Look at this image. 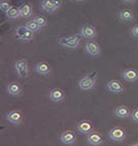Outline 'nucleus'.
Masks as SVG:
<instances>
[{
	"label": "nucleus",
	"instance_id": "nucleus-1",
	"mask_svg": "<svg viewBox=\"0 0 138 146\" xmlns=\"http://www.w3.org/2000/svg\"><path fill=\"white\" fill-rule=\"evenodd\" d=\"M96 79H97V73L92 72L90 74H87L85 77L81 79L78 81V88L83 91H89L91 90L93 86L96 84Z\"/></svg>",
	"mask_w": 138,
	"mask_h": 146
},
{
	"label": "nucleus",
	"instance_id": "nucleus-2",
	"mask_svg": "<svg viewBox=\"0 0 138 146\" xmlns=\"http://www.w3.org/2000/svg\"><path fill=\"white\" fill-rule=\"evenodd\" d=\"M81 41V35H72L69 37L61 38L59 43L62 46L68 47V48H76Z\"/></svg>",
	"mask_w": 138,
	"mask_h": 146
},
{
	"label": "nucleus",
	"instance_id": "nucleus-3",
	"mask_svg": "<svg viewBox=\"0 0 138 146\" xmlns=\"http://www.w3.org/2000/svg\"><path fill=\"white\" fill-rule=\"evenodd\" d=\"M15 69H16L17 74L19 77L21 78H27L29 74V67H28V62L24 59H21L16 62L15 64Z\"/></svg>",
	"mask_w": 138,
	"mask_h": 146
},
{
	"label": "nucleus",
	"instance_id": "nucleus-4",
	"mask_svg": "<svg viewBox=\"0 0 138 146\" xmlns=\"http://www.w3.org/2000/svg\"><path fill=\"white\" fill-rule=\"evenodd\" d=\"M108 137H109L110 140L115 141V142H122V141L125 140L126 133L122 128L115 127V128H112L111 130L109 131Z\"/></svg>",
	"mask_w": 138,
	"mask_h": 146
},
{
	"label": "nucleus",
	"instance_id": "nucleus-5",
	"mask_svg": "<svg viewBox=\"0 0 138 146\" xmlns=\"http://www.w3.org/2000/svg\"><path fill=\"white\" fill-rule=\"evenodd\" d=\"M16 36L18 39L23 41H30L33 39V32L30 31L26 26L19 27L16 31Z\"/></svg>",
	"mask_w": 138,
	"mask_h": 146
},
{
	"label": "nucleus",
	"instance_id": "nucleus-6",
	"mask_svg": "<svg viewBox=\"0 0 138 146\" xmlns=\"http://www.w3.org/2000/svg\"><path fill=\"white\" fill-rule=\"evenodd\" d=\"M81 35L87 39H93L97 35L96 28L91 24H85L81 29Z\"/></svg>",
	"mask_w": 138,
	"mask_h": 146
},
{
	"label": "nucleus",
	"instance_id": "nucleus-7",
	"mask_svg": "<svg viewBox=\"0 0 138 146\" xmlns=\"http://www.w3.org/2000/svg\"><path fill=\"white\" fill-rule=\"evenodd\" d=\"M94 129V125L91 121L89 120H81L78 121L77 125H76V130H77L78 133L81 134H89L91 133Z\"/></svg>",
	"mask_w": 138,
	"mask_h": 146
},
{
	"label": "nucleus",
	"instance_id": "nucleus-8",
	"mask_svg": "<svg viewBox=\"0 0 138 146\" xmlns=\"http://www.w3.org/2000/svg\"><path fill=\"white\" fill-rule=\"evenodd\" d=\"M85 50L87 54L91 56H98L100 55V46L96 41L89 40L85 44Z\"/></svg>",
	"mask_w": 138,
	"mask_h": 146
},
{
	"label": "nucleus",
	"instance_id": "nucleus-9",
	"mask_svg": "<svg viewBox=\"0 0 138 146\" xmlns=\"http://www.w3.org/2000/svg\"><path fill=\"white\" fill-rule=\"evenodd\" d=\"M87 141H88L89 144L97 146L103 143V137H102L101 134L97 133V132H91L87 136Z\"/></svg>",
	"mask_w": 138,
	"mask_h": 146
},
{
	"label": "nucleus",
	"instance_id": "nucleus-10",
	"mask_svg": "<svg viewBox=\"0 0 138 146\" xmlns=\"http://www.w3.org/2000/svg\"><path fill=\"white\" fill-rule=\"evenodd\" d=\"M75 140H76L75 135L71 131H65V132H63L61 134L60 141L61 143L65 144V145H71V144H73L75 142Z\"/></svg>",
	"mask_w": 138,
	"mask_h": 146
},
{
	"label": "nucleus",
	"instance_id": "nucleus-11",
	"mask_svg": "<svg viewBox=\"0 0 138 146\" xmlns=\"http://www.w3.org/2000/svg\"><path fill=\"white\" fill-rule=\"evenodd\" d=\"M6 119L13 125H19V123H21L22 119H23V113L19 110H13L6 115Z\"/></svg>",
	"mask_w": 138,
	"mask_h": 146
},
{
	"label": "nucleus",
	"instance_id": "nucleus-12",
	"mask_svg": "<svg viewBox=\"0 0 138 146\" xmlns=\"http://www.w3.org/2000/svg\"><path fill=\"white\" fill-rule=\"evenodd\" d=\"M107 89L108 91L111 92V93H115V94H119V93H122L124 92V86L121 81L119 80H110L108 81V84H107Z\"/></svg>",
	"mask_w": 138,
	"mask_h": 146
},
{
	"label": "nucleus",
	"instance_id": "nucleus-13",
	"mask_svg": "<svg viewBox=\"0 0 138 146\" xmlns=\"http://www.w3.org/2000/svg\"><path fill=\"white\" fill-rule=\"evenodd\" d=\"M115 116L119 118H127L131 115V110L128 106L125 105H121L115 108Z\"/></svg>",
	"mask_w": 138,
	"mask_h": 146
},
{
	"label": "nucleus",
	"instance_id": "nucleus-14",
	"mask_svg": "<svg viewBox=\"0 0 138 146\" xmlns=\"http://www.w3.org/2000/svg\"><path fill=\"white\" fill-rule=\"evenodd\" d=\"M50 99L54 102H61L65 99V93L61 89H53L50 92Z\"/></svg>",
	"mask_w": 138,
	"mask_h": 146
},
{
	"label": "nucleus",
	"instance_id": "nucleus-15",
	"mask_svg": "<svg viewBox=\"0 0 138 146\" xmlns=\"http://www.w3.org/2000/svg\"><path fill=\"white\" fill-rule=\"evenodd\" d=\"M35 71L40 75H47L51 72V66L49 63L47 62H39L35 66Z\"/></svg>",
	"mask_w": 138,
	"mask_h": 146
},
{
	"label": "nucleus",
	"instance_id": "nucleus-16",
	"mask_svg": "<svg viewBox=\"0 0 138 146\" xmlns=\"http://www.w3.org/2000/svg\"><path fill=\"white\" fill-rule=\"evenodd\" d=\"M123 77L129 82H134L138 79V71L135 69H127L123 72Z\"/></svg>",
	"mask_w": 138,
	"mask_h": 146
},
{
	"label": "nucleus",
	"instance_id": "nucleus-17",
	"mask_svg": "<svg viewBox=\"0 0 138 146\" xmlns=\"http://www.w3.org/2000/svg\"><path fill=\"white\" fill-rule=\"evenodd\" d=\"M6 91H7L8 94L11 95V96H18V95L21 94L22 86L19 82L13 81L11 84H8L7 88H6Z\"/></svg>",
	"mask_w": 138,
	"mask_h": 146
},
{
	"label": "nucleus",
	"instance_id": "nucleus-18",
	"mask_svg": "<svg viewBox=\"0 0 138 146\" xmlns=\"http://www.w3.org/2000/svg\"><path fill=\"white\" fill-rule=\"evenodd\" d=\"M20 11H21L22 18H30L32 16V5L30 3H24L20 6Z\"/></svg>",
	"mask_w": 138,
	"mask_h": 146
},
{
	"label": "nucleus",
	"instance_id": "nucleus-19",
	"mask_svg": "<svg viewBox=\"0 0 138 146\" xmlns=\"http://www.w3.org/2000/svg\"><path fill=\"white\" fill-rule=\"evenodd\" d=\"M119 17H120L121 21H124V22L132 21L133 19H134V15H133L132 11H129V9H124V11H120Z\"/></svg>",
	"mask_w": 138,
	"mask_h": 146
},
{
	"label": "nucleus",
	"instance_id": "nucleus-20",
	"mask_svg": "<svg viewBox=\"0 0 138 146\" xmlns=\"http://www.w3.org/2000/svg\"><path fill=\"white\" fill-rule=\"evenodd\" d=\"M6 17L8 19H18L21 17V11H20V7H17V6H11L8 11L6 13Z\"/></svg>",
	"mask_w": 138,
	"mask_h": 146
},
{
	"label": "nucleus",
	"instance_id": "nucleus-21",
	"mask_svg": "<svg viewBox=\"0 0 138 146\" xmlns=\"http://www.w3.org/2000/svg\"><path fill=\"white\" fill-rule=\"evenodd\" d=\"M54 2H55V0H42L41 8L44 11L52 13L53 6H54Z\"/></svg>",
	"mask_w": 138,
	"mask_h": 146
},
{
	"label": "nucleus",
	"instance_id": "nucleus-22",
	"mask_svg": "<svg viewBox=\"0 0 138 146\" xmlns=\"http://www.w3.org/2000/svg\"><path fill=\"white\" fill-rule=\"evenodd\" d=\"M25 26L27 27V28L30 30V31H32L33 33H35V32H37L40 29V27H39V25L36 23V22L34 21V20H31V21H28L26 23V25Z\"/></svg>",
	"mask_w": 138,
	"mask_h": 146
},
{
	"label": "nucleus",
	"instance_id": "nucleus-23",
	"mask_svg": "<svg viewBox=\"0 0 138 146\" xmlns=\"http://www.w3.org/2000/svg\"><path fill=\"white\" fill-rule=\"evenodd\" d=\"M33 20L35 22H36L37 24H38L40 28L44 27L47 24V17L42 16V15H37V16L35 17V18H33Z\"/></svg>",
	"mask_w": 138,
	"mask_h": 146
},
{
	"label": "nucleus",
	"instance_id": "nucleus-24",
	"mask_svg": "<svg viewBox=\"0 0 138 146\" xmlns=\"http://www.w3.org/2000/svg\"><path fill=\"white\" fill-rule=\"evenodd\" d=\"M11 7V3H9L8 0H2V1L0 2V9H1L3 13H6Z\"/></svg>",
	"mask_w": 138,
	"mask_h": 146
},
{
	"label": "nucleus",
	"instance_id": "nucleus-25",
	"mask_svg": "<svg viewBox=\"0 0 138 146\" xmlns=\"http://www.w3.org/2000/svg\"><path fill=\"white\" fill-rule=\"evenodd\" d=\"M61 3H62V0H55V2H54V6H53V9H52V13H54V11H56L57 9L60 8Z\"/></svg>",
	"mask_w": 138,
	"mask_h": 146
},
{
	"label": "nucleus",
	"instance_id": "nucleus-26",
	"mask_svg": "<svg viewBox=\"0 0 138 146\" xmlns=\"http://www.w3.org/2000/svg\"><path fill=\"white\" fill-rule=\"evenodd\" d=\"M132 119L138 123V108H136L134 111L132 112Z\"/></svg>",
	"mask_w": 138,
	"mask_h": 146
},
{
	"label": "nucleus",
	"instance_id": "nucleus-27",
	"mask_svg": "<svg viewBox=\"0 0 138 146\" xmlns=\"http://www.w3.org/2000/svg\"><path fill=\"white\" fill-rule=\"evenodd\" d=\"M132 35L136 38H138V24L135 25V26H133L132 28Z\"/></svg>",
	"mask_w": 138,
	"mask_h": 146
},
{
	"label": "nucleus",
	"instance_id": "nucleus-28",
	"mask_svg": "<svg viewBox=\"0 0 138 146\" xmlns=\"http://www.w3.org/2000/svg\"><path fill=\"white\" fill-rule=\"evenodd\" d=\"M136 0H123V2L127 3V4H132V3L135 2Z\"/></svg>",
	"mask_w": 138,
	"mask_h": 146
},
{
	"label": "nucleus",
	"instance_id": "nucleus-29",
	"mask_svg": "<svg viewBox=\"0 0 138 146\" xmlns=\"http://www.w3.org/2000/svg\"><path fill=\"white\" fill-rule=\"evenodd\" d=\"M73 1H83V0H73Z\"/></svg>",
	"mask_w": 138,
	"mask_h": 146
},
{
	"label": "nucleus",
	"instance_id": "nucleus-30",
	"mask_svg": "<svg viewBox=\"0 0 138 146\" xmlns=\"http://www.w3.org/2000/svg\"><path fill=\"white\" fill-rule=\"evenodd\" d=\"M133 145H138V143H135V144H133Z\"/></svg>",
	"mask_w": 138,
	"mask_h": 146
}]
</instances>
